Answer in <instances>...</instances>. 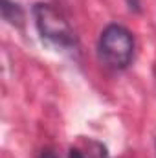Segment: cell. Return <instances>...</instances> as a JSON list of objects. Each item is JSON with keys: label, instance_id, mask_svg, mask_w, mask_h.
Returning <instances> with one entry per match:
<instances>
[{"label": "cell", "instance_id": "6da1fadb", "mask_svg": "<svg viewBox=\"0 0 156 158\" xmlns=\"http://www.w3.org/2000/svg\"><path fill=\"white\" fill-rule=\"evenodd\" d=\"M33 19L40 39L63 52H76L77 37L68 20L51 6L39 2L33 6Z\"/></svg>", "mask_w": 156, "mask_h": 158}, {"label": "cell", "instance_id": "7a4b0ae2", "mask_svg": "<svg viewBox=\"0 0 156 158\" xmlns=\"http://www.w3.org/2000/svg\"><path fill=\"white\" fill-rule=\"evenodd\" d=\"M134 35L121 24H109L97 40V55L112 70H125L134 59Z\"/></svg>", "mask_w": 156, "mask_h": 158}, {"label": "cell", "instance_id": "3957f363", "mask_svg": "<svg viewBox=\"0 0 156 158\" xmlns=\"http://www.w3.org/2000/svg\"><path fill=\"white\" fill-rule=\"evenodd\" d=\"M68 158H109V153L103 143L86 138L70 147Z\"/></svg>", "mask_w": 156, "mask_h": 158}, {"label": "cell", "instance_id": "277c9868", "mask_svg": "<svg viewBox=\"0 0 156 158\" xmlns=\"http://www.w3.org/2000/svg\"><path fill=\"white\" fill-rule=\"evenodd\" d=\"M2 17L4 20H7L9 24L13 26H20L22 20H24V11L22 7L17 4V2H11V0H2Z\"/></svg>", "mask_w": 156, "mask_h": 158}, {"label": "cell", "instance_id": "5b68a950", "mask_svg": "<svg viewBox=\"0 0 156 158\" xmlns=\"http://www.w3.org/2000/svg\"><path fill=\"white\" fill-rule=\"evenodd\" d=\"M40 158H59L53 151H50V149H46V151H42L40 153Z\"/></svg>", "mask_w": 156, "mask_h": 158}, {"label": "cell", "instance_id": "8992f818", "mask_svg": "<svg viewBox=\"0 0 156 158\" xmlns=\"http://www.w3.org/2000/svg\"><path fill=\"white\" fill-rule=\"evenodd\" d=\"M154 76H156V66H154Z\"/></svg>", "mask_w": 156, "mask_h": 158}]
</instances>
